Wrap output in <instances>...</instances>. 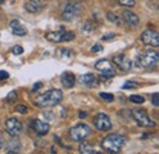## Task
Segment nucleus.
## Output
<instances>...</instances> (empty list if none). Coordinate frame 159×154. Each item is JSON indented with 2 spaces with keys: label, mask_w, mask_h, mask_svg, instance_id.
<instances>
[{
  "label": "nucleus",
  "mask_w": 159,
  "mask_h": 154,
  "mask_svg": "<svg viewBox=\"0 0 159 154\" xmlns=\"http://www.w3.org/2000/svg\"><path fill=\"white\" fill-rule=\"evenodd\" d=\"M114 62H115V65L119 67L120 70H122V71H130V69H131V66H132V62H131V60L127 58L126 55H124V54H120V55H116L115 58H114Z\"/></svg>",
  "instance_id": "12"
},
{
  "label": "nucleus",
  "mask_w": 159,
  "mask_h": 154,
  "mask_svg": "<svg viewBox=\"0 0 159 154\" xmlns=\"http://www.w3.org/2000/svg\"><path fill=\"white\" fill-rule=\"evenodd\" d=\"M99 97L102 99H104V102H107V103H111L114 100V96L110 93H99Z\"/></svg>",
  "instance_id": "25"
},
{
  "label": "nucleus",
  "mask_w": 159,
  "mask_h": 154,
  "mask_svg": "<svg viewBox=\"0 0 159 154\" xmlns=\"http://www.w3.org/2000/svg\"><path fill=\"white\" fill-rule=\"evenodd\" d=\"M121 19L131 27H137L139 23V16L136 14H134L132 11H130V10H124L121 12Z\"/></svg>",
  "instance_id": "13"
},
{
  "label": "nucleus",
  "mask_w": 159,
  "mask_h": 154,
  "mask_svg": "<svg viewBox=\"0 0 159 154\" xmlns=\"http://www.w3.org/2000/svg\"><path fill=\"white\" fill-rule=\"evenodd\" d=\"M80 11H81V7H80L79 4H67L64 9L62 19L65 21H71V20L79 16Z\"/></svg>",
  "instance_id": "10"
},
{
  "label": "nucleus",
  "mask_w": 159,
  "mask_h": 154,
  "mask_svg": "<svg viewBox=\"0 0 159 154\" xmlns=\"http://www.w3.org/2000/svg\"><path fill=\"white\" fill-rule=\"evenodd\" d=\"M94 67L100 71V75L104 78H111L113 76H115V70L113 67V64L107 60V59H100L96 62Z\"/></svg>",
  "instance_id": "6"
},
{
  "label": "nucleus",
  "mask_w": 159,
  "mask_h": 154,
  "mask_svg": "<svg viewBox=\"0 0 159 154\" xmlns=\"http://www.w3.org/2000/svg\"><path fill=\"white\" fill-rule=\"evenodd\" d=\"M31 126H32L33 131H34L37 135H39V136L47 135V134L49 132V129H50L49 124H47V122H44V121H42V120H38V119L32 120Z\"/></svg>",
  "instance_id": "11"
},
{
  "label": "nucleus",
  "mask_w": 159,
  "mask_h": 154,
  "mask_svg": "<svg viewBox=\"0 0 159 154\" xmlns=\"http://www.w3.org/2000/svg\"><path fill=\"white\" fill-rule=\"evenodd\" d=\"M130 100H131L132 103H136V104H142V103H144V98L142 96H139V94H132V96H130Z\"/></svg>",
  "instance_id": "24"
},
{
  "label": "nucleus",
  "mask_w": 159,
  "mask_h": 154,
  "mask_svg": "<svg viewBox=\"0 0 159 154\" xmlns=\"http://www.w3.org/2000/svg\"><path fill=\"white\" fill-rule=\"evenodd\" d=\"M89 135H91V127L86 124H79L70 130V138L72 141H76V142L84 139Z\"/></svg>",
  "instance_id": "4"
},
{
  "label": "nucleus",
  "mask_w": 159,
  "mask_h": 154,
  "mask_svg": "<svg viewBox=\"0 0 159 154\" xmlns=\"http://www.w3.org/2000/svg\"><path fill=\"white\" fill-rule=\"evenodd\" d=\"M79 82L81 84L88 86V87H96L97 86V78L93 74H86V75H81L79 78Z\"/></svg>",
  "instance_id": "15"
},
{
  "label": "nucleus",
  "mask_w": 159,
  "mask_h": 154,
  "mask_svg": "<svg viewBox=\"0 0 159 154\" xmlns=\"http://www.w3.org/2000/svg\"><path fill=\"white\" fill-rule=\"evenodd\" d=\"M74 38H75V33H72V32H65L64 31V33L61 36V42H69V40H72Z\"/></svg>",
  "instance_id": "23"
},
{
  "label": "nucleus",
  "mask_w": 159,
  "mask_h": 154,
  "mask_svg": "<svg viewBox=\"0 0 159 154\" xmlns=\"http://www.w3.org/2000/svg\"><path fill=\"white\" fill-rule=\"evenodd\" d=\"M31 1H33V2H37V4H42L44 0H31Z\"/></svg>",
  "instance_id": "37"
},
{
  "label": "nucleus",
  "mask_w": 159,
  "mask_h": 154,
  "mask_svg": "<svg viewBox=\"0 0 159 154\" xmlns=\"http://www.w3.org/2000/svg\"><path fill=\"white\" fill-rule=\"evenodd\" d=\"M111 38H115V34H114V33H109V34H105V36L102 37L103 40H109V39H111Z\"/></svg>",
  "instance_id": "32"
},
{
  "label": "nucleus",
  "mask_w": 159,
  "mask_h": 154,
  "mask_svg": "<svg viewBox=\"0 0 159 154\" xmlns=\"http://www.w3.org/2000/svg\"><path fill=\"white\" fill-rule=\"evenodd\" d=\"M158 53L153 49H147L142 52L136 59V65L139 67H153L158 62Z\"/></svg>",
  "instance_id": "3"
},
{
  "label": "nucleus",
  "mask_w": 159,
  "mask_h": 154,
  "mask_svg": "<svg viewBox=\"0 0 159 154\" xmlns=\"http://www.w3.org/2000/svg\"><path fill=\"white\" fill-rule=\"evenodd\" d=\"M79 152L81 154H96L97 153V151L93 148V146L91 144V143H88V142H82L81 144H80L79 147Z\"/></svg>",
  "instance_id": "18"
},
{
  "label": "nucleus",
  "mask_w": 159,
  "mask_h": 154,
  "mask_svg": "<svg viewBox=\"0 0 159 154\" xmlns=\"http://www.w3.org/2000/svg\"><path fill=\"white\" fill-rule=\"evenodd\" d=\"M152 104L154 106H159V94L158 93H154L152 96Z\"/></svg>",
  "instance_id": "30"
},
{
  "label": "nucleus",
  "mask_w": 159,
  "mask_h": 154,
  "mask_svg": "<svg viewBox=\"0 0 159 154\" xmlns=\"http://www.w3.org/2000/svg\"><path fill=\"white\" fill-rule=\"evenodd\" d=\"M6 100H7V103H10V104H14L15 102H17V92H16V91H11V92L6 96Z\"/></svg>",
  "instance_id": "22"
},
{
  "label": "nucleus",
  "mask_w": 159,
  "mask_h": 154,
  "mask_svg": "<svg viewBox=\"0 0 159 154\" xmlns=\"http://www.w3.org/2000/svg\"><path fill=\"white\" fill-rule=\"evenodd\" d=\"M93 124L100 131H108L111 129V121H110L109 116L107 114H103V113H99L93 117Z\"/></svg>",
  "instance_id": "8"
},
{
  "label": "nucleus",
  "mask_w": 159,
  "mask_h": 154,
  "mask_svg": "<svg viewBox=\"0 0 159 154\" xmlns=\"http://www.w3.org/2000/svg\"><path fill=\"white\" fill-rule=\"evenodd\" d=\"M11 52H12L14 55H21V54L23 53V48H22L21 45H15V47L12 48Z\"/></svg>",
  "instance_id": "26"
},
{
  "label": "nucleus",
  "mask_w": 159,
  "mask_h": 154,
  "mask_svg": "<svg viewBox=\"0 0 159 154\" xmlns=\"http://www.w3.org/2000/svg\"><path fill=\"white\" fill-rule=\"evenodd\" d=\"M40 87H42V83H40V82H38L37 84H34V86H33V92H34V91H38Z\"/></svg>",
  "instance_id": "35"
},
{
  "label": "nucleus",
  "mask_w": 159,
  "mask_h": 154,
  "mask_svg": "<svg viewBox=\"0 0 159 154\" xmlns=\"http://www.w3.org/2000/svg\"><path fill=\"white\" fill-rule=\"evenodd\" d=\"M25 9H26L28 12L34 14V12H38L39 10H42V6H40V4L30 1V2H26V4H25Z\"/></svg>",
  "instance_id": "20"
},
{
  "label": "nucleus",
  "mask_w": 159,
  "mask_h": 154,
  "mask_svg": "<svg viewBox=\"0 0 159 154\" xmlns=\"http://www.w3.org/2000/svg\"><path fill=\"white\" fill-rule=\"evenodd\" d=\"M62 99V92L60 89H50L44 94L34 99V104L39 108H50L58 105Z\"/></svg>",
  "instance_id": "2"
},
{
  "label": "nucleus",
  "mask_w": 159,
  "mask_h": 154,
  "mask_svg": "<svg viewBox=\"0 0 159 154\" xmlns=\"http://www.w3.org/2000/svg\"><path fill=\"white\" fill-rule=\"evenodd\" d=\"M136 87H137V84H136L135 82H132V81H127V82L122 86L124 89H131V88H136Z\"/></svg>",
  "instance_id": "27"
},
{
  "label": "nucleus",
  "mask_w": 159,
  "mask_h": 154,
  "mask_svg": "<svg viewBox=\"0 0 159 154\" xmlns=\"http://www.w3.org/2000/svg\"><path fill=\"white\" fill-rule=\"evenodd\" d=\"M86 116H87V113H83V111L80 113V117H81V119H83V117H86Z\"/></svg>",
  "instance_id": "36"
},
{
  "label": "nucleus",
  "mask_w": 159,
  "mask_h": 154,
  "mask_svg": "<svg viewBox=\"0 0 159 154\" xmlns=\"http://www.w3.org/2000/svg\"><path fill=\"white\" fill-rule=\"evenodd\" d=\"M142 42L146 45H152V47H158L159 45V36L158 32L153 29H146L142 33Z\"/></svg>",
  "instance_id": "9"
},
{
  "label": "nucleus",
  "mask_w": 159,
  "mask_h": 154,
  "mask_svg": "<svg viewBox=\"0 0 159 154\" xmlns=\"http://www.w3.org/2000/svg\"><path fill=\"white\" fill-rule=\"evenodd\" d=\"M60 79H61V83H62V86L65 88H72L75 86V82H76L75 76L71 72H69V71L64 72L61 75V77H60Z\"/></svg>",
  "instance_id": "16"
},
{
  "label": "nucleus",
  "mask_w": 159,
  "mask_h": 154,
  "mask_svg": "<svg viewBox=\"0 0 159 154\" xmlns=\"http://www.w3.org/2000/svg\"><path fill=\"white\" fill-rule=\"evenodd\" d=\"M16 111L20 114H27L28 113V108L26 105H17L16 106Z\"/></svg>",
  "instance_id": "28"
},
{
  "label": "nucleus",
  "mask_w": 159,
  "mask_h": 154,
  "mask_svg": "<svg viewBox=\"0 0 159 154\" xmlns=\"http://www.w3.org/2000/svg\"><path fill=\"white\" fill-rule=\"evenodd\" d=\"M125 137L119 134H110L102 139V148L108 153H119L125 146Z\"/></svg>",
  "instance_id": "1"
},
{
  "label": "nucleus",
  "mask_w": 159,
  "mask_h": 154,
  "mask_svg": "<svg viewBox=\"0 0 159 154\" xmlns=\"http://www.w3.org/2000/svg\"><path fill=\"white\" fill-rule=\"evenodd\" d=\"M131 115L136 120L137 125L141 126V127H154L156 126L154 121L151 120V117L147 115V113L143 109H135V110H132Z\"/></svg>",
  "instance_id": "5"
},
{
  "label": "nucleus",
  "mask_w": 159,
  "mask_h": 154,
  "mask_svg": "<svg viewBox=\"0 0 159 154\" xmlns=\"http://www.w3.org/2000/svg\"><path fill=\"white\" fill-rule=\"evenodd\" d=\"M21 149V143L19 141V138L12 137L6 146V153H19Z\"/></svg>",
  "instance_id": "17"
},
{
  "label": "nucleus",
  "mask_w": 159,
  "mask_h": 154,
  "mask_svg": "<svg viewBox=\"0 0 159 154\" xmlns=\"http://www.w3.org/2000/svg\"><path fill=\"white\" fill-rule=\"evenodd\" d=\"M119 2L124 6H134L135 5V0H119Z\"/></svg>",
  "instance_id": "29"
},
{
  "label": "nucleus",
  "mask_w": 159,
  "mask_h": 154,
  "mask_svg": "<svg viewBox=\"0 0 159 154\" xmlns=\"http://www.w3.org/2000/svg\"><path fill=\"white\" fill-rule=\"evenodd\" d=\"M107 17H108V20L110 21V22H113V23H116L118 26H120L121 23H122V21H121V19H120L118 15H115V14H113V12H108L107 14Z\"/></svg>",
  "instance_id": "21"
},
{
  "label": "nucleus",
  "mask_w": 159,
  "mask_h": 154,
  "mask_svg": "<svg viewBox=\"0 0 159 154\" xmlns=\"http://www.w3.org/2000/svg\"><path fill=\"white\" fill-rule=\"evenodd\" d=\"M4 143H5V139H4V136H2L1 131H0V148L4 146Z\"/></svg>",
  "instance_id": "34"
},
{
  "label": "nucleus",
  "mask_w": 159,
  "mask_h": 154,
  "mask_svg": "<svg viewBox=\"0 0 159 154\" xmlns=\"http://www.w3.org/2000/svg\"><path fill=\"white\" fill-rule=\"evenodd\" d=\"M5 127H6V132L11 137H17L22 131V124L16 117H10L9 120H6Z\"/></svg>",
  "instance_id": "7"
},
{
  "label": "nucleus",
  "mask_w": 159,
  "mask_h": 154,
  "mask_svg": "<svg viewBox=\"0 0 159 154\" xmlns=\"http://www.w3.org/2000/svg\"><path fill=\"white\" fill-rule=\"evenodd\" d=\"M10 27L12 29V33L15 36H19V37H22V36H26L27 34V28L25 26H22L19 20H12L10 22Z\"/></svg>",
  "instance_id": "14"
},
{
  "label": "nucleus",
  "mask_w": 159,
  "mask_h": 154,
  "mask_svg": "<svg viewBox=\"0 0 159 154\" xmlns=\"http://www.w3.org/2000/svg\"><path fill=\"white\" fill-rule=\"evenodd\" d=\"M102 49H103V47H102L100 44H97V45L92 47V52H94V53H96V52H100Z\"/></svg>",
  "instance_id": "33"
},
{
  "label": "nucleus",
  "mask_w": 159,
  "mask_h": 154,
  "mask_svg": "<svg viewBox=\"0 0 159 154\" xmlns=\"http://www.w3.org/2000/svg\"><path fill=\"white\" fill-rule=\"evenodd\" d=\"M64 33V28H61L60 31H57V32H49L45 38L48 39L49 42H53V43H58V42H61V36Z\"/></svg>",
  "instance_id": "19"
},
{
  "label": "nucleus",
  "mask_w": 159,
  "mask_h": 154,
  "mask_svg": "<svg viewBox=\"0 0 159 154\" xmlns=\"http://www.w3.org/2000/svg\"><path fill=\"white\" fill-rule=\"evenodd\" d=\"M6 78H9V74H7L6 71L1 70V71H0V81H2V79H6Z\"/></svg>",
  "instance_id": "31"
}]
</instances>
